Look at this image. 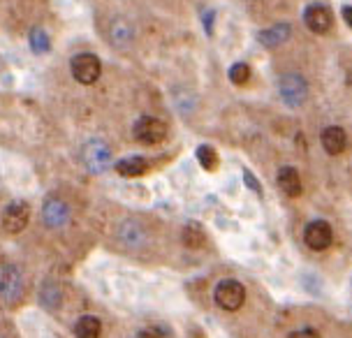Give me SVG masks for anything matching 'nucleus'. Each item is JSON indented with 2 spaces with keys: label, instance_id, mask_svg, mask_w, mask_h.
Segmentation results:
<instances>
[{
  "label": "nucleus",
  "instance_id": "1",
  "mask_svg": "<svg viewBox=\"0 0 352 338\" xmlns=\"http://www.w3.org/2000/svg\"><path fill=\"white\" fill-rule=\"evenodd\" d=\"M213 299L223 311H239L246 302V287H243L239 280L225 278L216 285V292H213Z\"/></svg>",
  "mask_w": 352,
  "mask_h": 338
},
{
  "label": "nucleus",
  "instance_id": "2",
  "mask_svg": "<svg viewBox=\"0 0 352 338\" xmlns=\"http://www.w3.org/2000/svg\"><path fill=\"white\" fill-rule=\"evenodd\" d=\"M72 77L84 86L96 84L100 79V72H102V65H100V58L96 54H77L70 63Z\"/></svg>",
  "mask_w": 352,
  "mask_h": 338
},
{
  "label": "nucleus",
  "instance_id": "3",
  "mask_svg": "<svg viewBox=\"0 0 352 338\" xmlns=\"http://www.w3.org/2000/svg\"><path fill=\"white\" fill-rule=\"evenodd\" d=\"M132 135L140 144H146V146H153V144H160L167 137V125L160 118L153 116H142L140 121L132 128Z\"/></svg>",
  "mask_w": 352,
  "mask_h": 338
},
{
  "label": "nucleus",
  "instance_id": "4",
  "mask_svg": "<svg viewBox=\"0 0 352 338\" xmlns=\"http://www.w3.org/2000/svg\"><path fill=\"white\" fill-rule=\"evenodd\" d=\"M278 91L287 107H301L308 98V86L301 74H285L278 84Z\"/></svg>",
  "mask_w": 352,
  "mask_h": 338
},
{
  "label": "nucleus",
  "instance_id": "5",
  "mask_svg": "<svg viewBox=\"0 0 352 338\" xmlns=\"http://www.w3.org/2000/svg\"><path fill=\"white\" fill-rule=\"evenodd\" d=\"M84 162L91 172H104L111 165V151L102 139H91L84 146Z\"/></svg>",
  "mask_w": 352,
  "mask_h": 338
},
{
  "label": "nucleus",
  "instance_id": "6",
  "mask_svg": "<svg viewBox=\"0 0 352 338\" xmlns=\"http://www.w3.org/2000/svg\"><path fill=\"white\" fill-rule=\"evenodd\" d=\"M304 241L311 250H324L329 248V243L334 241V232L327 221H313L306 225L304 229Z\"/></svg>",
  "mask_w": 352,
  "mask_h": 338
},
{
  "label": "nucleus",
  "instance_id": "7",
  "mask_svg": "<svg viewBox=\"0 0 352 338\" xmlns=\"http://www.w3.org/2000/svg\"><path fill=\"white\" fill-rule=\"evenodd\" d=\"M304 23L308 26V30H313V33L318 35H324L329 33L331 23H334V16H331V12L327 5H308L306 12H304Z\"/></svg>",
  "mask_w": 352,
  "mask_h": 338
},
{
  "label": "nucleus",
  "instance_id": "8",
  "mask_svg": "<svg viewBox=\"0 0 352 338\" xmlns=\"http://www.w3.org/2000/svg\"><path fill=\"white\" fill-rule=\"evenodd\" d=\"M28 218H30V209L26 202H12L3 211V227L10 234H16V232H21L28 225Z\"/></svg>",
  "mask_w": 352,
  "mask_h": 338
},
{
  "label": "nucleus",
  "instance_id": "9",
  "mask_svg": "<svg viewBox=\"0 0 352 338\" xmlns=\"http://www.w3.org/2000/svg\"><path fill=\"white\" fill-rule=\"evenodd\" d=\"M320 142H322V148L329 155L343 153L345 146H348V137H345V130L338 128V125H329V128H324L322 135H320Z\"/></svg>",
  "mask_w": 352,
  "mask_h": 338
},
{
  "label": "nucleus",
  "instance_id": "10",
  "mask_svg": "<svg viewBox=\"0 0 352 338\" xmlns=\"http://www.w3.org/2000/svg\"><path fill=\"white\" fill-rule=\"evenodd\" d=\"M0 294H3L8 302H14L19 294H21V273H19L14 267L0 269Z\"/></svg>",
  "mask_w": 352,
  "mask_h": 338
},
{
  "label": "nucleus",
  "instance_id": "11",
  "mask_svg": "<svg viewBox=\"0 0 352 338\" xmlns=\"http://www.w3.org/2000/svg\"><path fill=\"white\" fill-rule=\"evenodd\" d=\"M42 218H44V223H47L49 227H60V225L67 223L70 211H67V204L60 202V199H49V202H44Z\"/></svg>",
  "mask_w": 352,
  "mask_h": 338
},
{
  "label": "nucleus",
  "instance_id": "12",
  "mask_svg": "<svg viewBox=\"0 0 352 338\" xmlns=\"http://www.w3.org/2000/svg\"><path fill=\"white\" fill-rule=\"evenodd\" d=\"M278 188L285 192L287 197H299L301 195V179H299L297 169L280 167L278 169Z\"/></svg>",
  "mask_w": 352,
  "mask_h": 338
},
{
  "label": "nucleus",
  "instance_id": "13",
  "mask_svg": "<svg viewBox=\"0 0 352 338\" xmlns=\"http://www.w3.org/2000/svg\"><path fill=\"white\" fill-rule=\"evenodd\" d=\"M118 239H121L128 248H140L144 246V241H146V232L140 223H123L121 229H118Z\"/></svg>",
  "mask_w": 352,
  "mask_h": 338
},
{
  "label": "nucleus",
  "instance_id": "14",
  "mask_svg": "<svg viewBox=\"0 0 352 338\" xmlns=\"http://www.w3.org/2000/svg\"><path fill=\"white\" fill-rule=\"evenodd\" d=\"M148 169V162L142 158V155H130V158H123L121 162H116V172L125 179L132 177H142Z\"/></svg>",
  "mask_w": 352,
  "mask_h": 338
},
{
  "label": "nucleus",
  "instance_id": "15",
  "mask_svg": "<svg viewBox=\"0 0 352 338\" xmlns=\"http://www.w3.org/2000/svg\"><path fill=\"white\" fill-rule=\"evenodd\" d=\"M102 324L96 315H81L79 322L74 324V336L77 338H100Z\"/></svg>",
  "mask_w": 352,
  "mask_h": 338
},
{
  "label": "nucleus",
  "instance_id": "16",
  "mask_svg": "<svg viewBox=\"0 0 352 338\" xmlns=\"http://www.w3.org/2000/svg\"><path fill=\"white\" fill-rule=\"evenodd\" d=\"M287 37H290V26H287V23H278V26H274L269 30H262V33L257 35V40H260L264 47H278Z\"/></svg>",
  "mask_w": 352,
  "mask_h": 338
},
{
  "label": "nucleus",
  "instance_id": "17",
  "mask_svg": "<svg viewBox=\"0 0 352 338\" xmlns=\"http://www.w3.org/2000/svg\"><path fill=\"white\" fill-rule=\"evenodd\" d=\"M206 241V234L204 229L199 227L197 223H188L184 227V243L188 248H202Z\"/></svg>",
  "mask_w": 352,
  "mask_h": 338
},
{
  "label": "nucleus",
  "instance_id": "18",
  "mask_svg": "<svg viewBox=\"0 0 352 338\" xmlns=\"http://www.w3.org/2000/svg\"><path fill=\"white\" fill-rule=\"evenodd\" d=\"M111 40H114V45L125 47L132 40V28L125 21H116L114 28H111Z\"/></svg>",
  "mask_w": 352,
  "mask_h": 338
},
{
  "label": "nucleus",
  "instance_id": "19",
  "mask_svg": "<svg viewBox=\"0 0 352 338\" xmlns=\"http://www.w3.org/2000/svg\"><path fill=\"white\" fill-rule=\"evenodd\" d=\"M250 79V67L246 65V63H234V65L230 67V81L236 86H243L248 84Z\"/></svg>",
  "mask_w": 352,
  "mask_h": 338
},
{
  "label": "nucleus",
  "instance_id": "20",
  "mask_svg": "<svg viewBox=\"0 0 352 338\" xmlns=\"http://www.w3.org/2000/svg\"><path fill=\"white\" fill-rule=\"evenodd\" d=\"M197 160H199V165H202L204 169H209V172H213V169L218 167V153L213 151L211 146H199L197 148Z\"/></svg>",
  "mask_w": 352,
  "mask_h": 338
},
{
  "label": "nucleus",
  "instance_id": "21",
  "mask_svg": "<svg viewBox=\"0 0 352 338\" xmlns=\"http://www.w3.org/2000/svg\"><path fill=\"white\" fill-rule=\"evenodd\" d=\"M30 47H33L35 54H44L49 52V37L42 28H33L30 30Z\"/></svg>",
  "mask_w": 352,
  "mask_h": 338
},
{
  "label": "nucleus",
  "instance_id": "22",
  "mask_svg": "<svg viewBox=\"0 0 352 338\" xmlns=\"http://www.w3.org/2000/svg\"><path fill=\"white\" fill-rule=\"evenodd\" d=\"M290 338H320V334L316 329H301L297 334H292Z\"/></svg>",
  "mask_w": 352,
  "mask_h": 338
},
{
  "label": "nucleus",
  "instance_id": "23",
  "mask_svg": "<svg viewBox=\"0 0 352 338\" xmlns=\"http://www.w3.org/2000/svg\"><path fill=\"white\" fill-rule=\"evenodd\" d=\"M135 338H160V334H158V331H153V329H144Z\"/></svg>",
  "mask_w": 352,
  "mask_h": 338
},
{
  "label": "nucleus",
  "instance_id": "24",
  "mask_svg": "<svg viewBox=\"0 0 352 338\" xmlns=\"http://www.w3.org/2000/svg\"><path fill=\"white\" fill-rule=\"evenodd\" d=\"M343 19H345V23L352 28V5H345L343 8Z\"/></svg>",
  "mask_w": 352,
  "mask_h": 338
},
{
  "label": "nucleus",
  "instance_id": "25",
  "mask_svg": "<svg viewBox=\"0 0 352 338\" xmlns=\"http://www.w3.org/2000/svg\"><path fill=\"white\" fill-rule=\"evenodd\" d=\"M246 181H248V185H250V188H253V190H255V192H260V183H255V179H253V177H250V172H246Z\"/></svg>",
  "mask_w": 352,
  "mask_h": 338
},
{
  "label": "nucleus",
  "instance_id": "26",
  "mask_svg": "<svg viewBox=\"0 0 352 338\" xmlns=\"http://www.w3.org/2000/svg\"><path fill=\"white\" fill-rule=\"evenodd\" d=\"M348 84H350V86H352V72H350V74H348Z\"/></svg>",
  "mask_w": 352,
  "mask_h": 338
}]
</instances>
